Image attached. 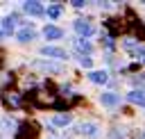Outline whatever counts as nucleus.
Here are the masks:
<instances>
[{
  "label": "nucleus",
  "mask_w": 145,
  "mask_h": 139,
  "mask_svg": "<svg viewBox=\"0 0 145 139\" xmlns=\"http://www.w3.org/2000/svg\"><path fill=\"white\" fill-rule=\"evenodd\" d=\"M116 103H118V96H116V93H111V91L102 93V105H106V107H113Z\"/></svg>",
  "instance_id": "9b49d317"
},
{
  "label": "nucleus",
  "mask_w": 145,
  "mask_h": 139,
  "mask_svg": "<svg viewBox=\"0 0 145 139\" xmlns=\"http://www.w3.org/2000/svg\"><path fill=\"white\" fill-rule=\"evenodd\" d=\"M88 80L95 82V84H104V82H109V73L106 71H91L88 73Z\"/></svg>",
  "instance_id": "0eeeda50"
},
{
  "label": "nucleus",
  "mask_w": 145,
  "mask_h": 139,
  "mask_svg": "<svg viewBox=\"0 0 145 139\" xmlns=\"http://www.w3.org/2000/svg\"><path fill=\"white\" fill-rule=\"evenodd\" d=\"M127 48H129V50H134V55L145 64V48H134V46H129V43H127Z\"/></svg>",
  "instance_id": "f3484780"
},
{
  "label": "nucleus",
  "mask_w": 145,
  "mask_h": 139,
  "mask_svg": "<svg viewBox=\"0 0 145 139\" xmlns=\"http://www.w3.org/2000/svg\"><path fill=\"white\" fill-rule=\"evenodd\" d=\"M43 34H45V39H61V36H63V32H61L59 27H54V25H45Z\"/></svg>",
  "instance_id": "6e6552de"
},
{
  "label": "nucleus",
  "mask_w": 145,
  "mask_h": 139,
  "mask_svg": "<svg viewBox=\"0 0 145 139\" xmlns=\"http://www.w3.org/2000/svg\"><path fill=\"white\" fill-rule=\"evenodd\" d=\"M75 48H77L79 52H91V50H93V46H91L86 39H77V41H75Z\"/></svg>",
  "instance_id": "ddd939ff"
},
{
  "label": "nucleus",
  "mask_w": 145,
  "mask_h": 139,
  "mask_svg": "<svg viewBox=\"0 0 145 139\" xmlns=\"http://www.w3.org/2000/svg\"><path fill=\"white\" fill-rule=\"evenodd\" d=\"M2 100H5V105L7 107H20V96L16 93V91H9V89H5L2 91Z\"/></svg>",
  "instance_id": "7ed1b4c3"
},
{
  "label": "nucleus",
  "mask_w": 145,
  "mask_h": 139,
  "mask_svg": "<svg viewBox=\"0 0 145 139\" xmlns=\"http://www.w3.org/2000/svg\"><path fill=\"white\" fill-rule=\"evenodd\" d=\"M23 9H25V11L29 14V16H43V14H45L43 5H41V2H34V0L25 2V5H23Z\"/></svg>",
  "instance_id": "20e7f679"
},
{
  "label": "nucleus",
  "mask_w": 145,
  "mask_h": 139,
  "mask_svg": "<svg viewBox=\"0 0 145 139\" xmlns=\"http://www.w3.org/2000/svg\"><path fill=\"white\" fill-rule=\"evenodd\" d=\"M16 139H39V125L36 123H20L16 130Z\"/></svg>",
  "instance_id": "f03ea898"
},
{
  "label": "nucleus",
  "mask_w": 145,
  "mask_h": 139,
  "mask_svg": "<svg viewBox=\"0 0 145 139\" xmlns=\"http://www.w3.org/2000/svg\"><path fill=\"white\" fill-rule=\"evenodd\" d=\"M32 100H34L39 107H45V105L57 107V109H63V107H66V105H63V103H59L52 93H45V91H36V93H32Z\"/></svg>",
  "instance_id": "f257e3e1"
},
{
  "label": "nucleus",
  "mask_w": 145,
  "mask_h": 139,
  "mask_svg": "<svg viewBox=\"0 0 145 139\" xmlns=\"http://www.w3.org/2000/svg\"><path fill=\"white\" fill-rule=\"evenodd\" d=\"M106 25H109L111 34H118V32H122V30H125V25H122V23H118V18H111V21H106Z\"/></svg>",
  "instance_id": "f8f14e48"
},
{
  "label": "nucleus",
  "mask_w": 145,
  "mask_h": 139,
  "mask_svg": "<svg viewBox=\"0 0 145 139\" xmlns=\"http://www.w3.org/2000/svg\"><path fill=\"white\" fill-rule=\"evenodd\" d=\"M59 14H61V7H59V5L48 7V16H50V18H59Z\"/></svg>",
  "instance_id": "a211bd4d"
},
{
  "label": "nucleus",
  "mask_w": 145,
  "mask_h": 139,
  "mask_svg": "<svg viewBox=\"0 0 145 139\" xmlns=\"http://www.w3.org/2000/svg\"><path fill=\"white\" fill-rule=\"evenodd\" d=\"M131 103H138V105H145V91H140V89H134V91H129V96H127Z\"/></svg>",
  "instance_id": "9d476101"
},
{
  "label": "nucleus",
  "mask_w": 145,
  "mask_h": 139,
  "mask_svg": "<svg viewBox=\"0 0 145 139\" xmlns=\"http://www.w3.org/2000/svg\"><path fill=\"white\" fill-rule=\"evenodd\" d=\"M79 130H82V134H86V137H95V134H97V128H95L93 123H84Z\"/></svg>",
  "instance_id": "4468645a"
},
{
  "label": "nucleus",
  "mask_w": 145,
  "mask_h": 139,
  "mask_svg": "<svg viewBox=\"0 0 145 139\" xmlns=\"http://www.w3.org/2000/svg\"><path fill=\"white\" fill-rule=\"evenodd\" d=\"M14 21H16L14 16H7V18L2 21V30H0V32H7V34H11V30H14Z\"/></svg>",
  "instance_id": "2eb2a0df"
},
{
  "label": "nucleus",
  "mask_w": 145,
  "mask_h": 139,
  "mask_svg": "<svg viewBox=\"0 0 145 139\" xmlns=\"http://www.w3.org/2000/svg\"><path fill=\"white\" fill-rule=\"evenodd\" d=\"M79 64H82L84 68H91V64H93V62H91V57H79Z\"/></svg>",
  "instance_id": "6ab92c4d"
},
{
  "label": "nucleus",
  "mask_w": 145,
  "mask_h": 139,
  "mask_svg": "<svg viewBox=\"0 0 145 139\" xmlns=\"http://www.w3.org/2000/svg\"><path fill=\"white\" fill-rule=\"evenodd\" d=\"M34 36H36V30L34 27H23L18 32V41H32Z\"/></svg>",
  "instance_id": "1a4fd4ad"
},
{
  "label": "nucleus",
  "mask_w": 145,
  "mask_h": 139,
  "mask_svg": "<svg viewBox=\"0 0 145 139\" xmlns=\"http://www.w3.org/2000/svg\"><path fill=\"white\" fill-rule=\"evenodd\" d=\"M41 55L43 57H54V59H66V52L61 48H54V46H43L41 48Z\"/></svg>",
  "instance_id": "423d86ee"
},
{
  "label": "nucleus",
  "mask_w": 145,
  "mask_h": 139,
  "mask_svg": "<svg viewBox=\"0 0 145 139\" xmlns=\"http://www.w3.org/2000/svg\"><path fill=\"white\" fill-rule=\"evenodd\" d=\"M0 36H2V32H0Z\"/></svg>",
  "instance_id": "aec40b11"
},
{
  "label": "nucleus",
  "mask_w": 145,
  "mask_h": 139,
  "mask_svg": "<svg viewBox=\"0 0 145 139\" xmlns=\"http://www.w3.org/2000/svg\"><path fill=\"white\" fill-rule=\"evenodd\" d=\"M75 30H77V34H82V36H91V34H93V25H91L88 21H84V18H77V21H75Z\"/></svg>",
  "instance_id": "39448f33"
},
{
  "label": "nucleus",
  "mask_w": 145,
  "mask_h": 139,
  "mask_svg": "<svg viewBox=\"0 0 145 139\" xmlns=\"http://www.w3.org/2000/svg\"><path fill=\"white\" fill-rule=\"evenodd\" d=\"M52 123H54V125H68V123H70V116H68V114H57V116L52 118Z\"/></svg>",
  "instance_id": "dca6fc26"
}]
</instances>
